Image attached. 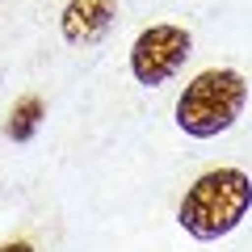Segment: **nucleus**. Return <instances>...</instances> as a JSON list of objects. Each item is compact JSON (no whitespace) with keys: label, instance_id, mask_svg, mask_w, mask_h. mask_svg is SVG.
<instances>
[{"label":"nucleus","instance_id":"20e7f679","mask_svg":"<svg viewBox=\"0 0 252 252\" xmlns=\"http://www.w3.org/2000/svg\"><path fill=\"white\" fill-rule=\"evenodd\" d=\"M114 21V0H67V9L59 17V30L72 46H89Z\"/></svg>","mask_w":252,"mask_h":252},{"label":"nucleus","instance_id":"7ed1b4c3","mask_svg":"<svg viewBox=\"0 0 252 252\" xmlns=\"http://www.w3.org/2000/svg\"><path fill=\"white\" fill-rule=\"evenodd\" d=\"M189 55H193V38H189L185 26H172V21L147 26L130 46V76L147 89H156L185 67Z\"/></svg>","mask_w":252,"mask_h":252},{"label":"nucleus","instance_id":"f257e3e1","mask_svg":"<svg viewBox=\"0 0 252 252\" xmlns=\"http://www.w3.org/2000/svg\"><path fill=\"white\" fill-rule=\"evenodd\" d=\"M252 210V177L244 168H210L185 189L177 223L193 240H223Z\"/></svg>","mask_w":252,"mask_h":252},{"label":"nucleus","instance_id":"f03ea898","mask_svg":"<svg viewBox=\"0 0 252 252\" xmlns=\"http://www.w3.org/2000/svg\"><path fill=\"white\" fill-rule=\"evenodd\" d=\"M248 105V80L235 67H210L185 84L177 101V126L189 139H215L231 130Z\"/></svg>","mask_w":252,"mask_h":252},{"label":"nucleus","instance_id":"39448f33","mask_svg":"<svg viewBox=\"0 0 252 252\" xmlns=\"http://www.w3.org/2000/svg\"><path fill=\"white\" fill-rule=\"evenodd\" d=\"M38 126H42V97H21L17 105L9 109V118H4V135L13 139V143H30V139L38 135Z\"/></svg>","mask_w":252,"mask_h":252},{"label":"nucleus","instance_id":"423d86ee","mask_svg":"<svg viewBox=\"0 0 252 252\" xmlns=\"http://www.w3.org/2000/svg\"><path fill=\"white\" fill-rule=\"evenodd\" d=\"M0 252H34V244H26V240H13V244H4Z\"/></svg>","mask_w":252,"mask_h":252}]
</instances>
